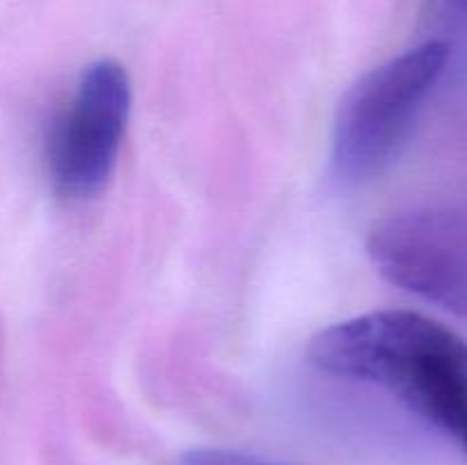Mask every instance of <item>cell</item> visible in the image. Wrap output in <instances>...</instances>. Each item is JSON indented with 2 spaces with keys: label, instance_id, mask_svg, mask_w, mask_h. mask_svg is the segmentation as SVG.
Listing matches in <instances>:
<instances>
[{
  "label": "cell",
  "instance_id": "3",
  "mask_svg": "<svg viewBox=\"0 0 467 465\" xmlns=\"http://www.w3.org/2000/svg\"><path fill=\"white\" fill-rule=\"evenodd\" d=\"M130 105L132 87L123 64L103 57L85 67L46 140V167L59 199L89 201L108 187Z\"/></svg>",
  "mask_w": 467,
  "mask_h": 465
},
{
  "label": "cell",
  "instance_id": "2",
  "mask_svg": "<svg viewBox=\"0 0 467 465\" xmlns=\"http://www.w3.org/2000/svg\"><path fill=\"white\" fill-rule=\"evenodd\" d=\"M451 48L429 39L360 76L333 121L331 164L342 182H365L386 171L410 140Z\"/></svg>",
  "mask_w": 467,
  "mask_h": 465
},
{
  "label": "cell",
  "instance_id": "5",
  "mask_svg": "<svg viewBox=\"0 0 467 465\" xmlns=\"http://www.w3.org/2000/svg\"><path fill=\"white\" fill-rule=\"evenodd\" d=\"M429 14L450 35L445 39L450 48L454 41H467V0H429Z\"/></svg>",
  "mask_w": 467,
  "mask_h": 465
},
{
  "label": "cell",
  "instance_id": "4",
  "mask_svg": "<svg viewBox=\"0 0 467 465\" xmlns=\"http://www.w3.org/2000/svg\"><path fill=\"white\" fill-rule=\"evenodd\" d=\"M368 255L392 285L467 317V203H438L383 217Z\"/></svg>",
  "mask_w": 467,
  "mask_h": 465
},
{
  "label": "cell",
  "instance_id": "6",
  "mask_svg": "<svg viewBox=\"0 0 467 465\" xmlns=\"http://www.w3.org/2000/svg\"><path fill=\"white\" fill-rule=\"evenodd\" d=\"M178 465H283L260 456L244 454L235 450H219V447H199L181 456Z\"/></svg>",
  "mask_w": 467,
  "mask_h": 465
},
{
  "label": "cell",
  "instance_id": "1",
  "mask_svg": "<svg viewBox=\"0 0 467 465\" xmlns=\"http://www.w3.org/2000/svg\"><path fill=\"white\" fill-rule=\"evenodd\" d=\"M308 360L386 390L467 456V340L451 328L413 310H374L322 328Z\"/></svg>",
  "mask_w": 467,
  "mask_h": 465
}]
</instances>
